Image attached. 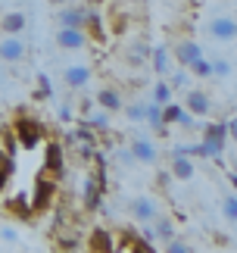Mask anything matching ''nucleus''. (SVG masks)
<instances>
[{
  "label": "nucleus",
  "instance_id": "4be33fe9",
  "mask_svg": "<svg viewBox=\"0 0 237 253\" xmlns=\"http://www.w3.org/2000/svg\"><path fill=\"white\" fill-rule=\"evenodd\" d=\"M194 163H191V157H178V153H175V157H172V175H175V178L178 181H187V178H194Z\"/></svg>",
  "mask_w": 237,
  "mask_h": 253
},
{
  "label": "nucleus",
  "instance_id": "412c9836",
  "mask_svg": "<svg viewBox=\"0 0 237 253\" xmlns=\"http://www.w3.org/2000/svg\"><path fill=\"white\" fill-rule=\"evenodd\" d=\"M150 63H153V69L159 72V79H165L169 75V63H172V56H169V47H150Z\"/></svg>",
  "mask_w": 237,
  "mask_h": 253
},
{
  "label": "nucleus",
  "instance_id": "cd10ccee",
  "mask_svg": "<svg viewBox=\"0 0 237 253\" xmlns=\"http://www.w3.org/2000/svg\"><path fill=\"white\" fill-rule=\"evenodd\" d=\"M50 97H53V84H50V79H47L44 72H38V87H35L32 100H50Z\"/></svg>",
  "mask_w": 237,
  "mask_h": 253
},
{
  "label": "nucleus",
  "instance_id": "f03ea898",
  "mask_svg": "<svg viewBox=\"0 0 237 253\" xmlns=\"http://www.w3.org/2000/svg\"><path fill=\"white\" fill-rule=\"evenodd\" d=\"M56 194H59L56 178H50V175H41V178L35 181V194L28 197V200H32V216H41V212L50 210L53 200H56Z\"/></svg>",
  "mask_w": 237,
  "mask_h": 253
},
{
  "label": "nucleus",
  "instance_id": "f3484780",
  "mask_svg": "<svg viewBox=\"0 0 237 253\" xmlns=\"http://www.w3.org/2000/svg\"><path fill=\"white\" fill-rule=\"evenodd\" d=\"M59 28H84V6H66L56 13Z\"/></svg>",
  "mask_w": 237,
  "mask_h": 253
},
{
  "label": "nucleus",
  "instance_id": "e433bc0d",
  "mask_svg": "<svg viewBox=\"0 0 237 253\" xmlns=\"http://www.w3.org/2000/svg\"><path fill=\"white\" fill-rule=\"evenodd\" d=\"M212 75H231V63L228 60H215L212 63Z\"/></svg>",
  "mask_w": 237,
  "mask_h": 253
},
{
  "label": "nucleus",
  "instance_id": "4468645a",
  "mask_svg": "<svg viewBox=\"0 0 237 253\" xmlns=\"http://www.w3.org/2000/svg\"><path fill=\"white\" fill-rule=\"evenodd\" d=\"M128 153L134 157V163H144V166H153V163L159 160V150H156L150 141H144V138H137V141L128 144Z\"/></svg>",
  "mask_w": 237,
  "mask_h": 253
},
{
  "label": "nucleus",
  "instance_id": "a878e982",
  "mask_svg": "<svg viewBox=\"0 0 237 253\" xmlns=\"http://www.w3.org/2000/svg\"><path fill=\"white\" fill-rule=\"evenodd\" d=\"M0 147H3V150H6L13 160H16V153L22 150V147H19V138H16V131H13V125H9V128L3 125V128H0Z\"/></svg>",
  "mask_w": 237,
  "mask_h": 253
},
{
  "label": "nucleus",
  "instance_id": "b1692460",
  "mask_svg": "<svg viewBox=\"0 0 237 253\" xmlns=\"http://www.w3.org/2000/svg\"><path fill=\"white\" fill-rule=\"evenodd\" d=\"M53 244H56V250H78L81 247V238L75 231H63V225H59L56 235H53Z\"/></svg>",
  "mask_w": 237,
  "mask_h": 253
},
{
  "label": "nucleus",
  "instance_id": "49530a36",
  "mask_svg": "<svg viewBox=\"0 0 237 253\" xmlns=\"http://www.w3.org/2000/svg\"><path fill=\"white\" fill-rule=\"evenodd\" d=\"M0 128H3V122H0Z\"/></svg>",
  "mask_w": 237,
  "mask_h": 253
},
{
  "label": "nucleus",
  "instance_id": "9b49d317",
  "mask_svg": "<svg viewBox=\"0 0 237 253\" xmlns=\"http://www.w3.org/2000/svg\"><path fill=\"white\" fill-rule=\"evenodd\" d=\"M172 53H175V60L187 69L191 63H197V60L203 56V47L197 44V41H191V38H184V41H178V44L172 47Z\"/></svg>",
  "mask_w": 237,
  "mask_h": 253
},
{
  "label": "nucleus",
  "instance_id": "aec40b11",
  "mask_svg": "<svg viewBox=\"0 0 237 253\" xmlns=\"http://www.w3.org/2000/svg\"><path fill=\"white\" fill-rule=\"evenodd\" d=\"M3 210L9 212V216H16V219H32V200H28L25 194H19V197H9Z\"/></svg>",
  "mask_w": 237,
  "mask_h": 253
},
{
  "label": "nucleus",
  "instance_id": "5701e85b",
  "mask_svg": "<svg viewBox=\"0 0 237 253\" xmlns=\"http://www.w3.org/2000/svg\"><path fill=\"white\" fill-rule=\"evenodd\" d=\"M25 28V16L22 13H3L0 16V32L3 35H19Z\"/></svg>",
  "mask_w": 237,
  "mask_h": 253
},
{
  "label": "nucleus",
  "instance_id": "20e7f679",
  "mask_svg": "<svg viewBox=\"0 0 237 253\" xmlns=\"http://www.w3.org/2000/svg\"><path fill=\"white\" fill-rule=\"evenodd\" d=\"M103 194H106V188L97 181L94 172H87L81 178V207H84V212H97V210H100L103 207Z\"/></svg>",
  "mask_w": 237,
  "mask_h": 253
},
{
  "label": "nucleus",
  "instance_id": "ddd939ff",
  "mask_svg": "<svg viewBox=\"0 0 237 253\" xmlns=\"http://www.w3.org/2000/svg\"><path fill=\"white\" fill-rule=\"evenodd\" d=\"M84 35H87V41H97V44H103V41H106L103 16L97 13V9H87V6H84Z\"/></svg>",
  "mask_w": 237,
  "mask_h": 253
},
{
  "label": "nucleus",
  "instance_id": "a211bd4d",
  "mask_svg": "<svg viewBox=\"0 0 237 253\" xmlns=\"http://www.w3.org/2000/svg\"><path fill=\"white\" fill-rule=\"evenodd\" d=\"M91 75H94V72L87 69V66H69V69L63 72V82L72 87V91H81V87L91 82Z\"/></svg>",
  "mask_w": 237,
  "mask_h": 253
},
{
  "label": "nucleus",
  "instance_id": "c85d7f7f",
  "mask_svg": "<svg viewBox=\"0 0 237 253\" xmlns=\"http://www.w3.org/2000/svg\"><path fill=\"white\" fill-rule=\"evenodd\" d=\"M144 122L150 125L153 131L165 128V125H162V106H159V103H147V119H144Z\"/></svg>",
  "mask_w": 237,
  "mask_h": 253
},
{
  "label": "nucleus",
  "instance_id": "37998d69",
  "mask_svg": "<svg viewBox=\"0 0 237 253\" xmlns=\"http://www.w3.org/2000/svg\"><path fill=\"white\" fill-rule=\"evenodd\" d=\"M231 188L237 191V175H234V172H231Z\"/></svg>",
  "mask_w": 237,
  "mask_h": 253
},
{
  "label": "nucleus",
  "instance_id": "dca6fc26",
  "mask_svg": "<svg viewBox=\"0 0 237 253\" xmlns=\"http://www.w3.org/2000/svg\"><path fill=\"white\" fill-rule=\"evenodd\" d=\"M209 38H215V41H234L237 38V22L231 16H219L209 22Z\"/></svg>",
  "mask_w": 237,
  "mask_h": 253
},
{
  "label": "nucleus",
  "instance_id": "7c9ffc66",
  "mask_svg": "<svg viewBox=\"0 0 237 253\" xmlns=\"http://www.w3.org/2000/svg\"><path fill=\"white\" fill-rule=\"evenodd\" d=\"M172 100V84L169 82H165V79H159V82H156V87H153V103H169Z\"/></svg>",
  "mask_w": 237,
  "mask_h": 253
},
{
  "label": "nucleus",
  "instance_id": "2f4dec72",
  "mask_svg": "<svg viewBox=\"0 0 237 253\" xmlns=\"http://www.w3.org/2000/svg\"><path fill=\"white\" fill-rule=\"evenodd\" d=\"M181 113H184V106H178V103H162V125H175L178 119H181Z\"/></svg>",
  "mask_w": 237,
  "mask_h": 253
},
{
  "label": "nucleus",
  "instance_id": "2eb2a0df",
  "mask_svg": "<svg viewBox=\"0 0 237 253\" xmlns=\"http://www.w3.org/2000/svg\"><path fill=\"white\" fill-rule=\"evenodd\" d=\"M131 216H134V222L147 225V222H153L156 216H159V207H156L150 197H134L131 200Z\"/></svg>",
  "mask_w": 237,
  "mask_h": 253
},
{
  "label": "nucleus",
  "instance_id": "f257e3e1",
  "mask_svg": "<svg viewBox=\"0 0 237 253\" xmlns=\"http://www.w3.org/2000/svg\"><path fill=\"white\" fill-rule=\"evenodd\" d=\"M13 131H16L19 147H22V150H35V147H41V144L47 141L44 122L38 119V116H32L28 110H16V116H13Z\"/></svg>",
  "mask_w": 237,
  "mask_h": 253
},
{
  "label": "nucleus",
  "instance_id": "473e14b6",
  "mask_svg": "<svg viewBox=\"0 0 237 253\" xmlns=\"http://www.w3.org/2000/svg\"><path fill=\"white\" fill-rule=\"evenodd\" d=\"M187 72H191V75H197V79H209V75H212V63L206 60V56H200L197 63H191V66H187Z\"/></svg>",
  "mask_w": 237,
  "mask_h": 253
},
{
  "label": "nucleus",
  "instance_id": "a19ab883",
  "mask_svg": "<svg viewBox=\"0 0 237 253\" xmlns=\"http://www.w3.org/2000/svg\"><path fill=\"white\" fill-rule=\"evenodd\" d=\"M228 138L234 141V147H237V116H234V119H228Z\"/></svg>",
  "mask_w": 237,
  "mask_h": 253
},
{
  "label": "nucleus",
  "instance_id": "bb28decb",
  "mask_svg": "<svg viewBox=\"0 0 237 253\" xmlns=\"http://www.w3.org/2000/svg\"><path fill=\"white\" fill-rule=\"evenodd\" d=\"M13 172H16V160L9 157V153L0 147V191L6 188V181L13 178Z\"/></svg>",
  "mask_w": 237,
  "mask_h": 253
},
{
  "label": "nucleus",
  "instance_id": "7ed1b4c3",
  "mask_svg": "<svg viewBox=\"0 0 237 253\" xmlns=\"http://www.w3.org/2000/svg\"><path fill=\"white\" fill-rule=\"evenodd\" d=\"M203 147L206 160H219L225 147H228V122H209L203 128Z\"/></svg>",
  "mask_w": 237,
  "mask_h": 253
},
{
  "label": "nucleus",
  "instance_id": "39448f33",
  "mask_svg": "<svg viewBox=\"0 0 237 253\" xmlns=\"http://www.w3.org/2000/svg\"><path fill=\"white\" fill-rule=\"evenodd\" d=\"M44 172L50 178H63L66 175V147H59L56 141H47L44 144Z\"/></svg>",
  "mask_w": 237,
  "mask_h": 253
},
{
  "label": "nucleus",
  "instance_id": "6ab92c4d",
  "mask_svg": "<svg viewBox=\"0 0 237 253\" xmlns=\"http://www.w3.org/2000/svg\"><path fill=\"white\" fill-rule=\"evenodd\" d=\"M97 103H100V110H106V113H118L122 110V94L116 91V87H100L97 91Z\"/></svg>",
  "mask_w": 237,
  "mask_h": 253
},
{
  "label": "nucleus",
  "instance_id": "f8f14e48",
  "mask_svg": "<svg viewBox=\"0 0 237 253\" xmlns=\"http://www.w3.org/2000/svg\"><path fill=\"white\" fill-rule=\"evenodd\" d=\"M22 56H25V44L19 41L16 35L0 38V60L3 63H22Z\"/></svg>",
  "mask_w": 237,
  "mask_h": 253
},
{
  "label": "nucleus",
  "instance_id": "a18cd8bd",
  "mask_svg": "<svg viewBox=\"0 0 237 253\" xmlns=\"http://www.w3.org/2000/svg\"><path fill=\"white\" fill-rule=\"evenodd\" d=\"M50 3H59V0H50Z\"/></svg>",
  "mask_w": 237,
  "mask_h": 253
},
{
  "label": "nucleus",
  "instance_id": "c756f323",
  "mask_svg": "<svg viewBox=\"0 0 237 253\" xmlns=\"http://www.w3.org/2000/svg\"><path fill=\"white\" fill-rule=\"evenodd\" d=\"M84 122L91 125L94 131H106V128H110V113H106V110H100V113H87Z\"/></svg>",
  "mask_w": 237,
  "mask_h": 253
},
{
  "label": "nucleus",
  "instance_id": "c03bdc74",
  "mask_svg": "<svg viewBox=\"0 0 237 253\" xmlns=\"http://www.w3.org/2000/svg\"><path fill=\"white\" fill-rule=\"evenodd\" d=\"M234 94H237V82H234Z\"/></svg>",
  "mask_w": 237,
  "mask_h": 253
},
{
  "label": "nucleus",
  "instance_id": "9d476101",
  "mask_svg": "<svg viewBox=\"0 0 237 253\" xmlns=\"http://www.w3.org/2000/svg\"><path fill=\"white\" fill-rule=\"evenodd\" d=\"M56 47H63V50H84L87 47L84 28H59L56 32Z\"/></svg>",
  "mask_w": 237,
  "mask_h": 253
},
{
  "label": "nucleus",
  "instance_id": "c9c22d12",
  "mask_svg": "<svg viewBox=\"0 0 237 253\" xmlns=\"http://www.w3.org/2000/svg\"><path fill=\"white\" fill-rule=\"evenodd\" d=\"M165 250H169V253H191L194 247H187L184 241H178V238H172V241H165Z\"/></svg>",
  "mask_w": 237,
  "mask_h": 253
},
{
  "label": "nucleus",
  "instance_id": "79ce46f5",
  "mask_svg": "<svg viewBox=\"0 0 237 253\" xmlns=\"http://www.w3.org/2000/svg\"><path fill=\"white\" fill-rule=\"evenodd\" d=\"M0 238H3V241H16V231L13 228H3V231H0Z\"/></svg>",
  "mask_w": 237,
  "mask_h": 253
},
{
  "label": "nucleus",
  "instance_id": "6e6552de",
  "mask_svg": "<svg viewBox=\"0 0 237 253\" xmlns=\"http://www.w3.org/2000/svg\"><path fill=\"white\" fill-rule=\"evenodd\" d=\"M184 106H187V113H194V119H203V116H209V110H212V97L206 91H200V87H194V91H187Z\"/></svg>",
  "mask_w": 237,
  "mask_h": 253
},
{
  "label": "nucleus",
  "instance_id": "58836bf2",
  "mask_svg": "<svg viewBox=\"0 0 237 253\" xmlns=\"http://www.w3.org/2000/svg\"><path fill=\"white\" fill-rule=\"evenodd\" d=\"M125 25H128V19H125L122 13H118V16L113 19V32H116V35H122V32H125Z\"/></svg>",
  "mask_w": 237,
  "mask_h": 253
},
{
  "label": "nucleus",
  "instance_id": "1a4fd4ad",
  "mask_svg": "<svg viewBox=\"0 0 237 253\" xmlns=\"http://www.w3.org/2000/svg\"><path fill=\"white\" fill-rule=\"evenodd\" d=\"M144 238L147 241H159V244H165V241H172L175 238V225H172V219L169 216H156L153 219V225H147L144 228Z\"/></svg>",
  "mask_w": 237,
  "mask_h": 253
},
{
  "label": "nucleus",
  "instance_id": "f704fd0d",
  "mask_svg": "<svg viewBox=\"0 0 237 253\" xmlns=\"http://www.w3.org/2000/svg\"><path fill=\"white\" fill-rule=\"evenodd\" d=\"M222 212H225L228 222H237V197H234V194H228V197L222 200Z\"/></svg>",
  "mask_w": 237,
  "mask_h": 253
},
{
  "label": "nucleus",
  "instance_id": "393cba45",
  "mask_svg": "<svg viewBox=\"0 0 237 253\" xmlns=\"http://www.w3.org/2000/svg\"><path fill=\"white\" fill-rule=\"evenodd\" d=\"M75 144H87V147H100V138H97V131L91 128L87 122H78V128L72 131Z\"/></svg>",
  "mask_w": 237,
  "mask_h": 253
},
{
  "label": "nucleus",
  "instance_id": "423d86ee",
  "mask_svg": "<svg viewBox=\"0 0 237 253\" xmlns=\"http://www.w3.org/2000/svg\"><path fill=\"white\" fill-rule=\"evenodd\" d=\"M116 250H128V253H153V241H147L144 235H137L131 228H122L116 238Z\"/></svg>",
  "mask_w": 237,
  "mask_h": 253
},
{
  "label": "nucleus",
  "instance_id": "4c0bfd02",
  "mask_svg": "<svg viewBox=\"0 0 237 253\" xmlns=\"http://www.w3.org/2000/svg\"><path fill=\"white\" fill-rule=\"evenodd\" d=\"M187 75H191V72H187V69H184V66H181V72H175L169 84H172V87H184V84H187Z\"/></svg>",
  "mask_w": 237,
  "mask_h": 253
},
{
  "label": "nucleus",
  "instance_id": "72a5a7b5",
  "mask_svg": "<svg viewBox=\"0 0 237 253\" xmlns=\"http://www.w3.org/2000/svg\"><path fill=\"white\" fill-rule=\"evenodd\" d=\"M122 110L128 113L131 122H144L147 119V103H128V106H122Z\"/></svg>",
  "mask_w": 237,
  "mask_h": 253
},
{
  "label": "nucleus",
  "instance_id": "ea45409f",
  "mask_svg": "<svg viewBox=\"0 0 237 253\" xmlns=\"http://www.w3.org/2000/svg\"><path fill=\"white\" fill-rule=\"evenodd\" d=\"M56 116L63 122H72V106H66V103H59V110H56Z\"/></svg>",
  "mask_w": 237,
  "mask_h": 253
},
{
  "label": "nucleus",
  "instance_id": "0eeeda50",
  "mask_svg": "<svg viewBox=\"0 0 237 253\" xmlns=\"http://www.w3.org/2000/svg\"><path fill=\"white\" fill-rule=\"evenodd\" d=\"M84 250H91V253H110V250H116L113 231L103 228V225H94L91 231H87V238H84Z\"/></svg>",
  "mask_w": 237,
  "mask_h": 253
}]
</instances>
